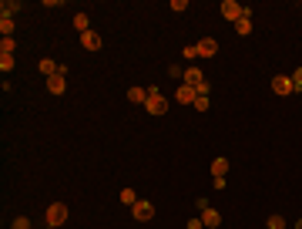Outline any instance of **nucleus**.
Returning a JSON list of instances; mask_svg holds the SVG:
<instances>
[{"instance_id": "423d86ee", "label": "nucleus", "mask_w": 302, "mask_h": 229, "mask_svg": "<svg viewBox=\"0 0 302 229\" xmlns=\"http://www.w3.org/2000/svg\"><path fill=\"white\" fill-rule=\"evenodd\" d=\"M215 54H218V41L215 37H202L195 44V57H215Z\"/></svg>"}, {"instance_id": "4468645a", "label": "nucleus", "mask_w": 302, "mask_h": 229, "mask_svg": "<svg viewBox=\"0 0 302 229\" xmlns=\"http://www.w3.org/2000/svg\"><path fill=\"white\" fill-rule=\"evenodd\" d=\"M235 34H242V37H248V34H252V17H248V10H245V17H242L239 24H235Z\"/></svg>"}, {"instance_id": "20e7f679", "label": "nucleus", "mask_w": 302, "mask_h": 229, "mask_svg": "<svg viewBox=\"0 0 302 229\" xmlns=\"http://www.w3.org/2000/svg\"><path fill=\"white\" fill-rule=\"evenodd\" d=\"M131 213H135L138 222H148V219H155V205H151L148 199H138V202L131 205Z\"/></svg>"}, {"instance_id": "0eeeda50", "label": "nucleus", "mask_w": 302, "mask_h": 229, "mask_svg": "<svg viewBox=\"0 0 302 229\" xmlns=\"http://www.w3.org/2000/svg\"><path fill=\"white\" fill-rule=\"evenodd\" d=\"M81 44H84V51H101V34L97 31H88V34H81Z\"/></svg>"}, {"instance_id": "cd10ccee", "label": "nucleus", "mask_w": 302, "mask_h": 229, "mask_svg": "<svg viewBox=\"0 0 302 229\" xmlns=\"http://www.w3.org/2000/svg\"><path fill=\"white\" fill-rule=\"evenodd\" d=\"M47 229H57V226H47Z\"/></svg>"}, {"instance_id": "bb28decb", "label": "nucleus", "mask_w": 302, "mask_h": 229, "mask_svg": "<svg viewBox=\"0 0 302 229\" xmlns=\"http://www.w3.org/2000/svg\"><path fill=\"white\" fill-rule=\"evenodd\" d=\"M295 229H302V219H299V222H295Z\"/></svg>"}, {"instance_id": "2eb2a0df", "label": "nucleus", "mask_w": 302, "mask_h": 229, "mask_svg": "<svg viewBox=\"0 0 302 229\" xmlns=\"http://www.w3.org/2000/svg\"><path fill=\"white\" fill-rule=\"evenodd\" d=\"M74 27H78L81 34H88L91 31V17L88 14H74Z\"/></svg>"}, {"instance_id": "dca6fc26", "label": "nucleus", "mask_w": 302, "mask_h": 229, "mask_svg": "<svg viewBox=\"0 0 302 229\" xmlns=\"http://www.w3.org/2000/svg\"><path fill=\"white\" fill-rule=\"evenodd\" d=\"M0 34H4V37L14 34V17H0Z\"/></svg>"}, {"instance_id": "a878e982", "label": "nucleus", "mask_w": 302, "mask_h": 229, "mask_svg": "<svg viewBox=\"0 0 302 229\" xmlns=\"http://www.w3.org/2000/svg\"><path fill=\"white\" fill-rule=\"evenodd\" d=\"M185 7H188V0H171V10H178V14H182Z\"/></svg>"}, {"instance_id": "9b49d317", "label": "nucleus", "mask_w": 302, "mask_h": 229, "mask_svg": "<svg viewBox=\"0 0 302 229\" xmlns=\"http://www.w3.org/2000/svg\"><path fill=\"white\" fill-rule=\"evenodd\" d=\"M202 81H205V78H202L198 67H185V84H188V88L198 91V84H202Z\"/></svg>"}, {"instance_id": "ddd939ff", "label": "nucleus", "mask_w": 302, "mask_h": 229, "mask_svg": "<svg viewBox=\"0 0 302 229\" xmlns=\"http://www.w3.org/2000/svg\"><path fill=\"white\" fill-rule=\"evenodd\" d=\"M225 172H229V162H225V158H215L212 162V179H225Z\"/></svg>"}, {"instance_id": "1a4fd4ad", "label": "nucleus", "mask_w": 302, "mask_h": 229, "mask_svg": "<svg viewBox=\"0 0 302 229\" xmlns=\"http://www.w3.org/2000/svg\"><path fill=\"white\" fill-rule=\"evenodd\" d=\"M175 98L182 101V105H195V98H198V91H195V88H188V84H182V88L175 91Z\"/></svg>"}, {"instance_id": "6e6552de", "label": "nucleus", "mask_w": 302, "mask_h": 229, "mask_svg": "<svg viewBox=\"0 0 302 229\" xmlns=\"http://www.w3.org/2000/svg\"><path fill=\"white\" fill-rule=\"evenodd\" d=\"M198 216H202V222H205V229H215L218 222H222V213H215L212 205H208V209H202Z\"/></svg>"}, {"instance_id": "f03ea898", "label": "nucleus", "mask_w": 302, "mask_h": 229, "mask_svg": "<svg viewBox=\"0 0 302 229\" xmlns=\"http://www.w3.org/2000/svg\"><path fill=\"white\" fill-rule=\"evenodd\" d=\"M67 216H71V213H67V205H64V202H51L47 205V226L61 229L64 222H67Z\"/></svg>"}, {"instance_id": "7ed1b4c3", "label": "nucleus", "mask_w": 302, "mask_h": 229, "mask_svg": "<svg viewBox=\"0 0 302 229\" xmlns=\"http://www.w3.org/2000/svg\"><path fill=\"white\" fill-rule=\"evenodd\" d=\"M222 17H225V20H232V24H239L242 17H245V7L235 4V0H222Z\"/></svg>"}, {"instance_id": "f257e3e1", "label": "nucleus", "mask_w": 302, "mask_h": 229, "mask_svg": "<svg viewBox=\"0 0 302 229\" xmlns=\"http://www.w3.org/2000/svg\"><path fill=\"white\" fill-rule=\"evenodd\" d=\"M144 108H148V114H165L168 111V98L161 95L158 88H148V101H144Z\"/></svg>"}, {"instance_id": "393cba45", "label": "nucleus", "mask_w": 302, "mask_h": 229, "mask_svg": "<svg viewBox=\"0 0 302 229\" xmlns=\"http://www.w3.org/2000/svg\"><path fill=\"white\" fill-rule=\"evenodd\" d=\"M195 108H198V111H208V95H198V98H195Z\"/></svg>"}, {"instance_id": "412c9836", "label": "nucleus", "mask_w": 302, "mask_h": 229, "mask_svg": "<svg viewBox=\"0 0 302 229\" xmlns=\"http://www.w3.org/2000/svg\"><path fill=\"white\" fill-rule=\"evenodd\" d=\"M0 71H4V74L14 71V57H10V54H0Z\"/></svg>"}, {"instance_id": "b1692460", "label": "nucleus", "mask_w": 302, "mask_h": 229, "mask_svg": "<svg viewBox=\"0 0 302 229\" xmlns=\"http://www.w3.org/2000/svg\"><path fill=\"white\" fill-rule=\"evenodd\" d=\"M185 229H205V222H202V216H191V219H188V226H185Z\"/></svg>"}, {"instance_id": "a211bd4d", "label": "nucleus", "mask_w": 302, "mask_h": 229, "mask_svg": "<svg viewBox=\"0 0 302 229\" xmlns=\"http://www.w3.org/2000/svg\"><path fill=\"white\" fill-rule=\"evenodd\" d=\"M121 202H124V205H135V202H138L135 189H121Z\"/></svg>"}, {"instance_id": "f3484780", "label": "nucleus", "mask_w": 302, "mask_h": 229, "mask_svg": "<svg viewBox=\"0 0 302 229\" xmlns=\"http://www.w3.org/2000/svg\"><path fill=\"white\" fill-rule=\"evenodd\" d=\"M14 48H17L14 37H4V41H0V54H10V57H14Z\"/></svg>"}, {"instance_id": "aec40b11", "label": "nucleus", "mask_w": 302, "mask_h": 229, "mask_svg": "<svg viewBox=\"0 0 302 229\" xmlns=\"http://www.w3.org/2000/svg\"><path fill=\"white\" fill-rule=\"evenodd\" d=\"M265 229H286V219H282V216H269Z\"/></svg>"}, {"instance_id": "6ab92c4d", "label": "nucleus", "mask_w": 302, "mask_h": 229, "mask_svg": "<svg viewBox=\"0 0 302 229\" xmlns=\"http://www.w3.org/2000/svg\"><path fill=\"white\" fill-rule=\"evenodd\" d=\"M17 10H20V0H4V17L17 14Z\"/></svg>"}, {"instance_id": "4be33fe9", "label": "nucleus", "mask_w": 302, "mask_h": 229, "mask_svg": "<svg viewBox=\"0 0 302 229\" xmlns=\"http://www.w3.org/2000/svg\"><path fill=\"white\" fill-rule=\"evenodd\" d=\"M289 78H292V88H295V91H302V67H295Z\"/></svg>"}, {"instance_id": "5701e85b", "label": "nucleus", "mask_w": 302, "mask_h": 229, "mask_svg": "<svg viewBox=\"0 0 302 229\" xmlns=\"http://www.w3.org/2000/svg\"><path fill=\"white\" fill-rule=\"evenodd\" d=\"M10 229H31V219H27V216H17V219H14V226H10Z\"/></svg>"}, {"instance_id": "f8f14e48", "label": "nucleus", "mask_w": 302, "mask_h": 229, "mask_svg": "<svg viewBox=\"0 0 302 229\" xmlns=\"http://www.w3.org/2000/svg\"><path fill=\"white\" fill-rule=\"evenodd\" d=\"M128 101H131V105H144V101H148V88H128Z\"/></svg>"}, {"instance_id": "39448f33", "label": "nucleus", "mask_w": 302, "mask_h": 229, "mask_svg": "<svg viewBox=\"0 0 302 229\" xmlns=\"http://www.w3.org/2000/svg\"><path fill=\"white\" fill-rule=\"evenodd\" d=\"M272 91H275V95H282V98H286V95H295L292 78H289V74H275V78H272Z\"/></svg>"}, {"instance_id": "9d476101", "label": "nucleus", "mask_w": 302, "mask_h": 229, "mask_svg": "<svg viewBox=\"0 0 302 229\" xmlns=\"http://www.w3.org/2000/svg\"><path fill=\"white\" fill-rule=\"evenodd\" d=\"M47 91H51V95H64V91H67L64 74H54V78H47Z\"/></svg>"}]
</instances>
